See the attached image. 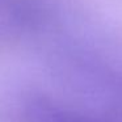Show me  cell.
Segmentation results:
<instances>
[{
    "mask_svg": "<svg viewBox=\"0 0 122 122\" xmlns=\"http://www.w3.org/2000/svg\"><path fill=\"white\" fill-rule=\"evenodd\" d=\"M28 122H92L79 114L51 102H33L28 110Z\"/></svg>",
    "mask_w": 122,
    "mask_h": 122,
    "instance_id": "obj_1",
    "label": "cell"
}]
</instances>
